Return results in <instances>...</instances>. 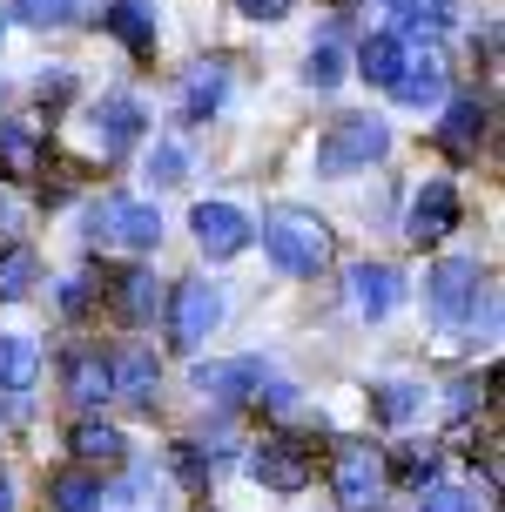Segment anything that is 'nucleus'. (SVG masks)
Segmentation results:
<instances>
[{
  "label": "nucleus",
  "instance_id": "17",
  "mask_svg": "<svg viewBox=\"0 0 505 512\" xmlns=\"http://www.w3.org/2000/svg\"><path fill=\"white\" fill-rule=\"evenodd\" d=\"M61 384H68V398H75V405H101V398H115V391H108V358H101V351H68Z\"/></svg>",
  "mask_w": 505,
  "mask_h": 512
},
{
  "label": "nucleus",
  "instance_id": "9",
  "mask_svg": "<svg viewBox=\"0 0 505 512\" xmlns=\"http://www.w3.org/2000/svg\"><path fill=\"white\" fill-rule=\"evenodd\" d=\"M270 384V371H263V358H229V364H202L196 371V391L202 398H216V405H243V398H256Z\"/></svg>",
  "mask_w": 505,
  "mask_h": 512
},
{
  "label": "nucleus",
  "instance_id": "8",
  "mask_svg": "<svg viewBox=\"0 0 505 512\" xmlns=\"http://www.w3.org/2000/svg\"><path fill=\"white\" fill-rule=\"evenodd\" d=\"M250 472H256L270 492H303V486H310V452H303L290 432H270V438L250 452Z\"/></svg>",
  "mask_w": 505,
  "mask_h": 512
},
{
  "label": "nucleus",
  "instance_id": "28",
  "mask_svg": "<svg viewBox=\"0 0 505 512\" xmlns=\"http://www.w3.org/2000/svg\"><path fill=\"white\" fill-rule=\"evenodd\" d=\"M88 0H14V14H27L34 27H61V21H75Z\"/></svg>",
  "mask_w": 505,
  "mask_h": 512
},
{
  "label": "nucleus",
  "instance_id": "2",
  "mask_svg": "<svg viewBox=\"0 0 505 512\" xmlns=\"http://www.w3.org/2000/svg\"><path fill=\"white\" fill-rule=\"evenodd\" d=\"M384 149H391V128H384L378 115H344V122H330V135L317 142V169H324V176H351V169H371Z\"/></svg>",
  "mask_w": 505,
  "mask_h": 512
},
{
  "label": "nucleus",
  "instance_id": "14",
  "mask_svg": "<svg viewBox=\"0 0 505 512\" xmlns=\"http://www.w3.org/2000/svg\"><path fill=\"white\" fill-rule=\"evenodd\" d=\"M101 27H108L128 54H155V7L149 0H115V7L101 14Z\"/></svg>",
  "mask_w": 505,
  "mask_h": 512
},
{
  "label": "nucleus",
  "instance_id": "1",
  "mask_svg": "<svg viewBox=\"0 0 505 512\" xmlns=\"http://www.w3.org/2000/svg\"><path fill=\"white\" fill-rule=\"evenodd\" d=\"M263 250L277 256V270H290V277H317L330 263V223L317 209L283 203L263 216Z\"/></svg>",
  "mask_w": 505,
  "mask_h": 512
},
{
  "label": "nucleus",
  "instance_id": "21",
  "mask_svg": "<svg viewBox=\"0 0 505 512\" xmlns=\"http://www.w3.org/2000/svg\"><path fill=\"white\" fill-rule=\"evenodd\" d=\"M391 95H398L404 108H431L438 95H445V61H404V75L391 81Z\"/></svg>",
  "mask_w": 505,
  "mask_h": 512
},
{
  "label": "nucleus",
  "instance_id": "27",
  "mask_svg": "<svg viewBox=\"0 0 505 512\" xmlns=\"http://www.w3.org/2000/svg\"><path fill=\"white\" fill-rule=\"evenodd\" d=\"M418 512H485V499L465 486H425L418 492Z\"/></svg>",
  "mask_w": 505,
  "mask_h": 512
},
{
  "label": "nucleus",
  "instance_id": "31",
  "mask_svg": "<svg viewBox=\"0 0 505 512\" xmlns=\"http://www.w3.org/2000/svg\"><path fill=\"white\" fill-rule=\"evenodd\" d=\"M182 169H189V155H182L176 142H162V149L149 155V176H155V182H182Z\"/></svg>",
  "mask_w": 505,
  "mask_h": 512
},
{
  "label": "nucleus",
  "instance_id": "15",
  "mask_svg": "<svg viewBox=\"0 0 505 512\" xmlns=\"http://www.w3.org/2000/svg\"><path fill=\"white\" fill-rule=\"evenodd\" d=\"M229 88V68L223 61H196L189 68V81H182V122H209L216 115V102H223Z\"/></svg>",
  "mask_w": 505,
  "mask_h": 512
},
{
  "label": "nucleus",
  "instance_id": "30",
  "mask_svg": "<svg viewBox=\"0 0 505 512\" xmlns=\"http://www.w3.org/2000/svg\"><path fill=\"white\" fill-rule=\"evenodd\" d=\"M391 472H398L404 486L425 492V486H431V472H438V459H431V452H398V459H391Z\"/></svg>",
  "mask_w": 505,
  "mask_h": 512
},
{
  "label": "nucleus",
  "instance_id": "3",
  "mask_svg": "<svg viewBox=\"0 0 505 512\" xmlns=\"http://www.w3.org/2000/svg\"><path fill=\"white\" fill-rule=\"evenodd\" d=\"M330 492H337L344 512H364L384 492V452L371 438H337V452H330Z\"/></svg>",
  "mask_w": 505,
  "mask_h": 512
},
{
  "label": "nucleus",
  "instance_id": "23",
  "mask_svg": "<svg viewBox=\"0 0 505 512\" xmlns=\"http://www.w3.org/2000/svg\"><path fill=\"white\" fill-rule=\"evenodd\" d=\"M0 176H41V135L27 122L0 128Z\"/></svg>",
  "mask_w": 505,
  "mask_h": 512
},
{
  "label": "nucleus",
  "instance_id": "32",
  "mask_svg": "<svg viewBox=\"0 0 505 512\" xmlns=\"http://www.w3.org/2000/svg\"><path fill=\"white\" fill-rule=\"evenodd\" d=\"M236 7H243L250 21H283V14H290L297 0H236Z\"/></svg>",
  "mask_w": 505,
  "mask_h": 512
},
{
  "label": "nucleus",
  "instance_id": "35",
  "mask_svg": "<svg viewBox=\"0 0 505 512\" xmlns=\"http://www.w3.org/2000/svg\"><path fill=\"white\" fill-rule=\"evenodd\" d=\"M0 512H14V479L0 472Z\"/></svg>",
  "mask_w": 505,
  "mask_h": 512
},
{
  "label": "nucleus",
  "instance_id": "24",
  "mask_svg": "<svg viewBox=\"0 0 505 512\" xmlns=\"http://www.w3.org/2000/svg\"><path fill=\"white\" fill-rule=\"evenodd\" d=\"M48 499H54V512H95L108 492H101V479L81 465V472H54V479H48Z\"/></svg>",
  "mask_w": 505,
  "mask_h": 512
},
{
  "label": "nucleus",
  "instance_id": "6",
  "mask_svg": "<svg viewBox=\"0 0 505 512\" xmlns=\"http://www.w3.org/2000/svg\"><path fill=\"white\" fill-rule=\"evenodd\" d=\"M81 142L95 162H115L142 142V102H128V95H101L88 115H81Z\"/></svg>",
  "mask_w": 505,
  "mask_h": 512
},
{
  "label": "nucleus",
  "instance_id": "36",
  "mask_svg": "<svg viewBox=\"0 0 505 512\" xmlns=\"http://www.w3.org/2000/svg\"><path fill=\"white\" fill-rule=\"evenodd\" d=\"M0 223H14V203H7V196H0Z\"/></svg>",
  "mask_w": 505,
  "mask_h": 512
},
{
  "label": "nucleus",
  "instance_id": "25",
  "mask_svg": "<svg viewBox=\"0 0 505 512\" xmlns=\"http://www.w3.org/2000/svg\"><path fill=\"white\" fill-rule=\"evenodd\" d=\"M34 277H41V256L27 250V243H7L0 250V304H21L27 290H34Z\"/></svg>",
  "mask_w": 505,
  "mask_h": 512
},
{
  "label": "nucleus",
  "instance_id": "13",
  "mask_svg": "<svg viewBox=\"0 0 505 512\" xmlns=\"http://www.w3.org/2000/svg\"><path fill=\"white\" fill-rule=\"evenodd\" d=\"M404 290H398V270L391 263H357L351 270V304L357 317H391V304H398Z\"/></svg>",
  "mask_w": 505,
  "mask_h": 512
},
{
  "label": "nucleus",
  "instance_id": "4",
  "mask_svg": "<svg viewBox=\"0 0 505 512\" xmlns=\"http://www.w3.org/2000/svg\"><path fill=\"white\" fill-rule=\"evenodd\" d=\"M155 236H162V216L149 203H128V196H101L88 209V243L101 250H155Z\"/></svg>",
  "mask_w": 505,
  "mask_h": 512
},
{
  "label": "nucleus",
  "instance_id": "34",
  "mask_svg": "<svg viewBox=\"0 0 505 512\" xmlns=\"http://www.w3.org/2000/svg\"><path fill=\"white\" fill-rule=\"evenodd\" d=\"M472 391H479L472 378H465V384H452V418H465V411H472Z\"/></svg>",
  "mask_w": 505,
  "mask_h": 512
},
{
  "label": "nucleus",
  "instance_id": "5",
  "mask_svg": "<svg viewBox=\"0 0 505 512\" xmlns=\"http://www.w3.org/2000/svg\"><path fill=\"white\" fill-rule=\"evenodd\" d=\"M479 263L472 256H445L438 270H431V310H438V337L445 344H458V331H465V310L479 317Z\"/></svg>",
  "mask_w": 505,
  "mask_h": 512
},
{
  "label": "nucleus",
  "instance_id": "26",
  "mask_svg": "<svg viewBox=\"0 0 505 512\" xmlns=\"http://www.w3.org/2000/svg\"><path fill=\"white\" fill-rule=\"evenodd\" d=\"M371 411H378L384 425H404V418L418 411V391H411V384H378V391H371Z\"/></svg>",
  "mask_w": 505,
  "mask_h": 512
},
{
  "label": "nucleus",
  "instance_id": "11",
  "mask_svg": "<svg viewBox=\"0 0 505 512\" xmlns=\"http://www.w3.org/2000/svg\"><path fill=\"white\" fill-rule=\"evenodd\" d=\"M108 391L115 398H128V405H155V391H162V364H155V351H142V344H128L122 358H108Z\"/></svg>",
  "mask_w": 505,
  "mask_h": 512
},
{
  "label": "nucleus",
  "instance_id": "29",
  "mask_svg": "<svg viewBox=\"0 0 505 512\" xmlns=\"http://www.w3.org/2000/svg\"><path fill=\"white\" fill-rule=\"evenodd\" d=\"M337 75H344V54H337V48H310L303 81H310V88H337Z\"/></svg>",
  "mask_w": 505,
  "mask_h": 512
},
{
  "label": "nucleus",
  "instance_id": "37",
  "mask_svg": "<svg viewBox=\"0 0 505 512\" xmlns=\"http://www.w3.org/2000/svg\"><path fill=\"white\" fill-rule=\"evenodd\" d=\"M0 34H7V14H0Z\"/></svg>",
  "mask_w": 505,
  "mask_h": 512
},
{
  "label": "nucleus",
  "instance_id": "20",
  "mask_svg": "<svg viewBox=\"0 0 505 512\" xmlns=\"http://www.w3.org/2000/svg\"><path fill=\"white\" fill-rule=\"evenodd\" d=\"M34 371H41V344L34 337H7L0 331V391H34Z\"/></svg>",
  "mask_w": 505,
  "mask_h": 512
},
{
  "label": "nucleus",
  "instance_id": "7",
  "mask_svg": "<svg viewBox=\"0 0 505 512\" xmlns=\"http://www.w3.org/2000/svg\"><path fill=\"white\" fill-rule=\"evenodd\" d=\"M223 324V290L216 283H202V277H189V283H176V304H169V344L176 351H202V337Z\"/></svg>",
  "mask_w": 505,
  "mask_h": 512
},
{
  "label": "nucleus",
  "instance_id": "12",
  "mask_svg": "<svg viewBox=\"0 0 505 512\" xmlns=\"http://www.w3.org/2000/svg\"><path fill=\"white\" fill-rule=\"evenodd\" d=\"M458 230V189L452 182H425L411 196V243H445Z\"/></svg>",
  "mask_w": 505,
  "mask_h": 512
},
{
  "label": "nucleus",
  "instance_id": "16",
  "mask_svg": "<svg viewBox=\"0 0 505 512\" xmlns=\"http://www.w3.org/2000/svg\"><path fill=\"white\" fill-rule=\"evenodd\" d=\"M479 135H485V102H472V95H465V102L445 108V122H438V149H445V155H458V162H465V155L479 149Z\"/></svg>",
  "mask_w": 505,
  "mask_h": 512
},
{
  "label": "nucleus",
  "instance_id": "33",
  "mask_svg": "<svg viewBox=\"0 0 505 512\" xmlns=\"http://www.w3.org/2000/svg\"><path fill=\"white\" fill-rule=\"evenodd\" d=\"M34 88H41V102H68V88H75V81H68V68H54V75H41Z\"/></svg>",
  "mask_w": 505,
  "mask_h": 512
},
{
  "label": "nucleus",
  "instance_id": "10",
  "mask_svg": "<svg viewBox=\"0 0 505 512\" xmlns=\"http://www.w3.org/2000/svg\"><path fill=\"white\" fill-rule=\"evenodd\" d=\"M189 230H196V243L209 256H236V250H250V216L243 209H229V203H196V216H189Z\"/></svg>",
  "mask_w": 505,
  "mask_h": 512
},
{
  "label": "nucleus",
  "instance_id": "22",
  "mask_svg": "<svg viewBox=\"0 0 505 512\" xmlns=\"http://www.w3.org/2000/svg\"><path fill=\"white\" fill-rule=\"evenodd\" d=\"M108 297H115V317L122 324H149L155 317V277L149 270H122V277L108 283Z\"/></svg>",
  "mask_w": 505,
  "mask_h": 512
},
{
  "label": "nucleus",
  "instance_id": "18",
  "mask_svg": "<svg viewBox=\"0 0 505 512\" xmlns=\"http://www.w3.org/2000/svg\"><path fill=\"white\" fill-rule=\"evenodd\" d=\"M68 445H75V459L95 472V465H122L128 459V438L115 432V425H101V418H81L75 432H68Z\"/></svg>",
  "mask_w": 505,
  "mask_h": 512
},
{
  "label": "nucleus",
  "instance_id": "19",
  "mask_svg": "<svg viewBox=\"0 0 505 512\" xmlns=\"http://www.w3.org/2000/svg\"><path fill=\"white\" fill-rule=\"evenodd\" d=\"M404 61H411V54H404V34H371V41L357 48V75L391 88V81L404 75Z\"/></svg>",
  "mask_w": 505,
  "mask_h": 512
}]
</instances>
